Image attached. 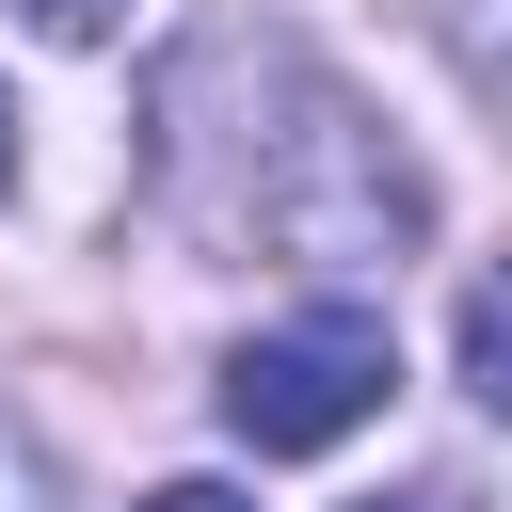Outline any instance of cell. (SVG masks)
Here are the masks:
<instances>
[{
    "instance_id": "obj_1",
    "label": "cell",
    "mask_w": 512,
    "mask_h": 512,
    "mask_svg": "<svg viewBox=\"0 0 512 512\" xmlns=\"http://www.w3.org/2000/svg\"><path fill=\"white\" fill-rule=\"evenodd\" d=\"M288 128H272V160H240V192H208V224H256L272 256H304V272H400L416 240H432V176L288 48Z\"/></svg>"
},
{
    "instance_id": "obj_2",
    "label": "cell",
    "mask_w": 512,
    "mask_h": 512,
    "mask_svg": "<svg viewBox=\"0 0 512 512\" xmlns=\"http://www.w3.org/2000/svg\"><path fill=\"white\" fill-rule=\"evenodd\" d=\"M384 384H400V336H384L368 304H304V320L240 336L208 400H224V432H240L256 464H304V448L368 432V416H384Z\"/></svg>"
},
{
    "instance_id": "obj_3",
    "label": "cell",
    "mask_w": 512,
    "mask_h": 512,
    "mask_svg": "<svg viewBox=\"0 0 512 512\" xmlns=\"http://www.w3.org/2000/svg\"><path fill=\"white\" fill-rule=\"evenodd\" d=\"M448 352H464V400H512V384H496V288H464V320H448Z\"/></svg>"
},
{
    "instance_id": "obj_4",
    "label": "cell",
    "mask_w": 512,
    "mask_h": 512,
    "mask_svg": "<svg viewBox=\"0 0 512 512\" xmlns=\"http://www.w3.org/2000/svg\"><path fill=\"white\" fill-rule=\"evenodd\" d=\"M16 16H32V32H48V48H96V32H112V16H128V0H16Z\"/></svg>"
},
{
    "instance_id": "obj_5",
    "label": "cell",
    "mask_w": 512,
    "mask_h": 512,
    "mask_svg": "<svg viewBox=\"0 0 512 512\" xmlns=\"http://www.w3.org/2000/svg\"><path fill=\"white\" fill-rule=\"evenodd\" d=\"M0 512H48V464H32V432L0 416Z\"/></svg>"
},
{
    "instance_id": "obj_6",
    "label": "cell",
    "mask_w": 512,
    "mask_h": 512,
    "mask_svg": "<svg viewBox=\"0 0 512 512\" xmlns=\"http://www.w3.org/2000/svg\"><path fill=\"white\" fill-rule=\"evenodd\" d=\"M128 512H256L240 480H160V496H128Z\"/></svg>"
},
{
    "instance_id": "obj_7",
    "label": "cell",
    "mask_w": 512,
    "mask_h": 512,
    "mask_svg": "<svg viewBox=\"0 0 512 512\" xmlns=\"http://www.w3.org/2000/svg\"><path fill=\"white\" fill-rule=\"evenodd\" d=\"M352 512H480L464 480H400V496H352Z\"/></svg>"
},
{
    "instance_id": "obj_8",
    "label": "cell",
    "mask_w": 512,
    "mask_h": 512,
    "mask_svg": "<svg viewBox=\"0 0 512 512\" xmlns=\"http://www.w3.org/2000/svg\"><path fill=\"white\" fill-rule=\"evenodd\" d=\"M0 192H16V96H0Z\"/></svg>"
}]
</instances>
